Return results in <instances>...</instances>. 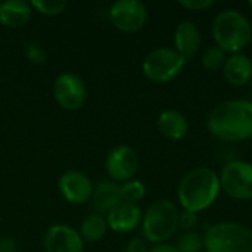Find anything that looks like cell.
<instances>
[{
  "mask_svg": "<svg viewBox=\"0 0 252 252\" xmlns=\"http://www.w3.org/2000/svg\"><path fill=\"white\" fill-rule=\"evenodd\" d=\"M210 133L223 142H244L252 137V102L224 100L214 106L207 120Z\"/></svg>",
  "mask_w": 252,
  "mask_h": 252,
  "instance_id": "1",
  "label": "cell"
},
{
  "mask_svg": "<svg viewBox=\"0 0 252 252\" xmlns=\"http://www.w3.org/2000/svg\"><path fill=\"white\" fill-rule=\"evenodd\" d=\"M221 190L219 174L207 167L189 171L180 182L177 189L179 202L186 211L195 214L210 208Z\"/></svg>",
  "mask_w": 252,
  "mask_h": 252,
  "instance_id": "2",
  "label": "cell"
},
{
  "mask_svg": "<svg viewBox=\"0 0 252 252\" xmlns=\"http://www.w3.org/2000/svg\"><path fill=\"white\" fill-rule=\"evenodd\" d=\"M213 37L226 53H239L251 43V22L242 12L226 9L214 18Z\"/></svg>",
  "mask_w": 252,
  "mask_h": 252,
  "instance_id": "3",
  "label": "cell"
},
{
  "mask_svg": "<svg viewBox=\"0 0 252 252\" xmlns=\"http://www.w3.org/2000/svg\"><path fill=\"white\" fill-rule=\"evenodd\" d=\"M179 229V210L168 199L151 204L142 219V235L145 241L158 245L165 244Z\"/></svg>",
  "mask_w": 252,
  "mask_h": 252,
  "instance_id": "4",
  "label": "cell"
},
{
  "mask_svg": "<svg viewBox=\"0 0 252 252\" xmlns=\"http://www.w3.org/2000/svg\"><path fill=\"white\" fill-rule=\"evenodd\" d=\"M204 250L207 252H252V230L233 221L213 224L204 235Z\"/></svg>",
  "mask_w": 252,
  "mask_h": 252,
  "instance_id": "5",
  "label": "cell"
},
{
  "mask_svg": "<svg viewBox=\"0 0 252 252\" xmlns=\"http://www.w3.org/2000/svg\"><path fill=\"white\" fill-rule=\"evenodd\" d=\"M186 59L171 47H158L146 55L142 63L143 75L152 83H168L185 68Z\"/></svg>",
  "mask_w": 252,
  "mask_h": 252,
  "instance_id": "6",
  "label": "cell"
},
{
  "mask_svg": "<svg viewBox=\"0 0 252 252\" xmlns=\"http://www.w3.org/2000/svg\"><path fill=\"white\" fill-rule=\"evenodd\" d=\"M220 186L233 199H252V164L247 161L227 162L220 174Z\"/></svg>",
  "mask_w": 252,
  "mask_h": 252,
  "instance_id": "7",
  "label": "cell"
},
{
  "mask_svg": "<svg viewBox=\"0 0 252 252\" xmlns=\"http://www.w3.org/2000/svg\"><path fill=\"white\" fill-rule=\"evenodd\" d=\"M53 97L65 111H78L87 97L83 78L74 72H62L53 81Z\"/></svg>",
  "mask_w": 252,
  "mask_h": 252,
  "instance_id": "8",
  "label": "cell"
},
{
  "mask_svg": "<svg viewBox=\"0 0 252 252\" xmlns=\"http://www.w3.org/2000/svg\"><path fill=\"white\" fill-rule=\"evenodd\" d=\"M111 24L123 32H136L148 21V9L139 0H118L109 7Z\"/></svg>",
  "mask_w": 252,
  "mask_h": 252,
  "instance_id": "9",
  "label": "cell"
},
{
  "mask_svg": "<svg viewBox=\"0 0 252 252\" xmlns=\"http://www.w3.org/2000/svg\"><path fill=\"white\" fill-rule=\"evenodd\" d=\"M139 168V158L133 148L118 145L109 151L105 159V170L112 182L126 183L134 177Z\"/></svg>",
  "mask_w": 252,
  "mask_h": 252,
  "instance_id": "10",
  "label": "cell"
},
{
  "mask_svg": "<svg viewBox=\"0 0 252 252\" xmlns=\"http://www.w3.org/2000/svg\"><path fill=\"white\" fill-rule=\"evenodd\" d=\"M58 189L66 202L81 205L92 199L94 186L87 174L77 170H69L59 177Z\"/></svg>",
  "mask_w": 252,
  "mask_h": 252,
  "instance_id": "11",
  "label": "cell"
},
{
  "mask_svg": "<svg viewBox=\"0 0 252 252\" xmlns=\"http://www.w3.org/2000/svg\"><path fill=\"white\" fill-rule=\"evenodd\" d=\"M84 241L80 233L66 224H53L44 235L46 252H83Z\"/></svg>",
  "mask_w": 252,
  "mask_h": 252,
  "instance_id": "12",
  "label": "cell"
},
{
  "mask_svg": "<svg viewBox=\"0 0 252 252\" xmlns=\"http://www.w3.org/2000/svg\"><path fill=\"white\" fill-rule=\"evenodd\" d=\"M142 210L136 204L120 202L112 211L108 213V227L115 233H130L142 224Z\"/></svg>",
  "mask_w": 252,
  "mask_h": 252,
  "instance_id": "13",
  "label": "cell"
},
{
  "mask_svg": "<svg viewBox=\"0 0 252 252\" xmlns=\"http://www.w3.org/2000/svg\"><path fill=\"white\" fill-rule=\"evenodd\" d=\"M92 207L97 214L108 216L109 211H112L120 202H121V195H120V185L112 182V180H103L99 182L92 195Z\"/></svg>",
  "mask_w": 252,
  "mask_h": 252,
  "instance_id": "14",
  "label": "cell"
},
{
  "mask_svg": "<svg viewBox=\"0 0 252 252\" xmlns=\"http://www.w3.org/2000/svg\"><path fill=\"white\" fill-rule=\"evenodd\" d=\"M223 75L230 86H245L252 78V59L244 53L230 55L223 66Z\"/></svg>",
  "mask_w": 252,
  "mask_h": 252,
  "instance_id": "15",
  "label": "cell"
},
{
  "mask_svg": "<svg viewBox=\"0 0 252 252\" xmlns=\"http://www.w3.org/2000/svg\"><path fill=\"white\" fill-rule=\"evenodd\" d=\"M176 50L188 61L201 46V32L192 21H182L174 31Z\"/></svg>",
  "mask_w": 252,
  "mask_h": 252,
  "instance_id": "16",
  "label": "cell"
},
{
  "mask_svg": "<svg viewBox=\"0 0 252 252\" xmlns=\"http://www.w3.org/2000/svg\"><path fill=\"white\" fill-rule=\"evenodd\" d=\"M32 15V7L24 0L0 1V24L7 28L24 27Z\"/></svg>",
  "mask_w": 252,
  "mask_h": 252,
  "instance_id": "17",
  "label": "cell"
},
{
  "mask_svg": "<svg viewBox=\"0 0 252 252\" xmlns=\"http://www.w3.org/2000/svg\"><path fill=\"white\" fill-rule=\"evenodd\" d=\"M158 130L162 136L171 140H180L188 134L189 124L186 117L179 111H164L158 117Z\"/></svg>",
  "mask_w": 252,
  "mask_h": 252,
  "instance_id": "18",
  "label": "cell"
},
{
  "mask_svg": "<svg viewBox=\"0 0 252 252\" xmlns=\"http://www.w3.org/2000/svg\"><path fill=\"white\" fill-rule=\"evenodd\" d=\"M108 229L106 217L97 213H92L83 219L78 233L86 242H99L106 236Z\"/></svg>",
  "mask_w": 252,
  "mask_h": 252,
  "instance_id": "19",
  "label": "cell"
},
{
  "mask_svg": "<svg viewBox=\"0 0 252 252\" xmlns=\"http://www.w3.org/2000/svg\"><path fill=\"white\" fill-rule=\"evenodd\" d=\"M120 195H121V202L137 204L139 201H142L145 198L146 188L142 182L131 179L120 186Z\"/></svg>",
  "mask_w": 252,
  "mask_h": 252,
  "instance_id": "20",
  "label": "cell"
},
{
  "mask_svg": "<svg viewBox=\"0 0 252 252\" xmlns=\"http://www.w3.org/2000/svg\"><path fill=\"white\" fill-rule=\"evenodd\" d=\"M226 61H227V53L217 44L207 47L205 52L202 53V59H201L202 66L207 68L208 71H217V69L223 68Z\"/></svg>",
  "mask_w": 252,
  "mask_h": 252,
  "instance_id": "21",
  "label": "cell"
},
{
  "mask_svg": "<svg viewBox=\"0 0 252 252\" xmlns=\"http://www.w3.org/2000/svg\"><path fill=\"white\" fill-rule=\"evenodd\" d=\"M30 4L40 15L56 16V15H61L65 10L68 3L65 0H31Z\"/></svg>",
  "mask_w": 252,
  "mask_h": 252,
  "instance_id": "22",
  "label": "cell"
},
{
  "mask_svg": "<svg viewBox=\"0 0 252 252\" xmlns=\"http://www.w3.org/2000/svg\"><path fill=\"white\" fill-rule=\"evenodd\" d=\"M176 248L180 252H201L204 250V238L196 232H186L177 239Z\"/></svg>",
  "mask_w": 252,
  "mask_h": 252,
  "instance_id": "23",
  "label": "cell"
},
{
  "mask_svg": "<svg viewBox=\"0 0 252 252\" xmlns=\"http://www.w3.org/2000/svg\"><path fill=\"white\" fill-rule=\"evenodd\" d=\"M214 0H180L179 4L183 6L185 9L195 10V12H202L214 6Z\"/></svg>",
  "mask_w": 252,
  "mask_h": 252,
  "instance_id": "24",
  "label": "cell"
},
{
  "mask_svg": "<svg viewBox=\"0 0 252 252\" xmlns=\"http://www.w3.org/2000/svg\"><path fill=\"white\" fill-rule=\"evenodd\" d=\"M198 223V216L192 211H186L183 210L182 213H179V226L188 232H190V229H193Z\"/></svg>",
  "mask_w": 252,
  "mask_h": 252,
  "instance_id": "25",
  "label": "cell"
},
{
  "mask_svg": "<svg viewBox=\"0 0 252 252\" xmlns=\"http://www.w3.org/2000/svg\"><path fill=\"white\" fill-rule=\"evenodd\" d=\"M27 58L32 63H37V65L46 62V53H44V50H41L38 46H34V44H30L27 47Z\"/></svg>",
  "mask_w": 252,
  "mask_h": 252,
  "instance_id": "26",
  "label": "cell"
},
{
  "mask_svg": "<svg viewBox=\"0 0 252 252\" xmlns=\"http://www.w3.org/2000/svg\"><path fill=\"white\" fill-rule=\"evenodd\" d=\"M124 252H149L148 244L142 238H133L127 245Z\"/></svg>",
  "mask_w": 252,
  "mask_h": 252,
  "instance_id": "27",
  "label": "cell"
},
{
  "mask_svg": "<svg viewBox=\"0 0 252 252\" xmlns=\"http://www.w3.org/2000/svg\"><path fill=\"white\" fill-rule=\"evenodd\" d=\"M16 241L10 236H4L0 239V252H16Z\"/></svg>",
  "mask_w": 252,
  "mask_h": 252,
  "instance_id": "28",
  "label": "cell"
},
{
  "mask_svg": "<svg viewBox=\"0 0 252 252\" xmlns=\"http://www.w3.org/2000/svg\"><path fill=\"white\" fill-rule=\"evenodd\" d=\"M149 252H180L176 247L170 245V244H158V245H154Z\"/></svg>",
  "mask_w": 252,
  "mask_h": 252,
  "instance_id": "29",
  "label": "cell"
},
{
  "mask_svg": "<svg viewBox=\"0 0 252 252\" xmlns=\"http://www.w3.org/2000/svg\"><path fill=\"white\" fill-rule=\"evenodd\" d=\"M248 4H250V7L252 9V0H250V1H248Z\"/></svg>",
  "mask_w": 252,
  "mask_h": 252,
  "instance_id": "30",
  "label": "cell"
}]
</instances>
